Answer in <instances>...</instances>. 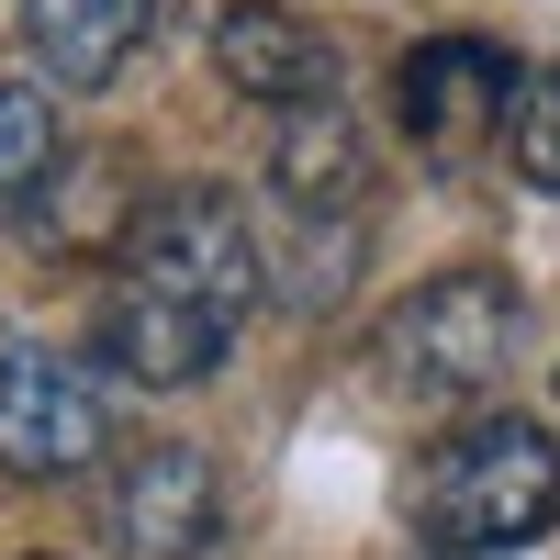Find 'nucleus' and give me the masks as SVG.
<instances>
[{"label":"nucleus","mask_w":560,"mask_h":560,"mask_svg":"<svg viewBox=\"0 0 560 560\" xmlns=\"http://www.w3.org/2000/svg\"><path fill=\"white\" fill-rule=\"evenodd\" d=\"M560 527V438L538 415H471L415 471V538L438 560H504Z\"/></svg>","instance_id":"f257e3e1"},{"label":"nucleus","mask_w":560,"mask_h":560,"mask_svg":"<svg viewBox=\"0 0 560 560\" xmlns=\"http://www.w3.org/2000/svg\"><path fill=\"white\" fill-rule=\"evenodd\" d=\"M504 359H516V280H504V269H438V280H415V292L382 314V337H370L382 393L415 404V415L482 404L504 382Z\"/></svg>","instance_id":"f03ea898"},{"label":"nucleus","mask_w":560,"mask_h":560,"mask_svg":"<svg viewBox=\"0 0 560 560\" xmlns=\"http://www.w3.org/2000/svg\"><path fill=\"white\" fill-rule=\"evenodd\" d=\"M124 292H158L179 314H202V325H236L258 314L269 292V247H258V224L236 191H213V179H179V191H147L124 213Z\"/></svg>","instance_id":"7ed1b4c3"},{"label":"nucleus","mask_w":560,"mask_h":560,"mask_svg":"<svg viewBox=\"0 0 560 560\" xmlns=\"http://www.w3.org/2000/svg\"><path fill=\"white\" fill-rule=\"evenodd\" d=\"M102 448H113L102 370L45 348V337H0V471L12 482H68Z\"/></svg>","instance_id":"20e7f679"},{"label":"nucleus","mask_w":560,"mask_h":560,"mask_svg":"<svg viewBox=\"0 0 560 560\" xmlns=\"http://www.w3.org/2000/svg\"><path fill=\"white\" fill-rule=\"evenodd\" d=\"M102 527L135 560H202L224 538V471L191 438H147L113 459V493H102Z\"/></svg>","instance_id":"39448f33"},{"label":"nucleus","mask_w":560,"mask_h":560,"mask_svg":"<svg viewBox=\"0 0 560 560\" xmlns=\"http://www.w3.org/2000/svg\"><path fill=\"white\" fill-rule=\"evenodd\" d=\"M516 57H504L493 34H427L404 57V79H393V102H404V135L427 158H471L482 135H504V113H516Z\"/></svg>","instance_id":"423d86ee"},{"label":"nucleus","mask_w":560,"mask_h":560,"mask_svg":"<svg viewBox=\"0 0 560 560\" xmlns=\"http://www.w3.org/2000/svg\"><path fill=\"white\" fill-rule=\"evenodd\" d=\"M213 68H224V90H247V102H269V113L337 102V45H325L303 12H280V0L213 12Z\"/></svg>","instance_id":"0eeeda50"},{"label":"nucleus","mask_w":560,"mask_h":560,"mask_svg":"<svg viewBox=\"0 0 560 560\" xmlns=\"http://www.w3.org/2000/svg\"><path fill=\"white\" fill-rule=\"evenodd\" d=\"M370 202V135L314 102V113H280L269 135V213H303V224H359Z\"/></svg>","instance_id":"6e6552de"},{"label":"nucleus","mask_w":560,"mask_h":560,"mask_svg":"<svg viewBox=\"0 0 560 560\" xmlns=\"http://www.w3.org/2000/svg\"><path fill=\"white\" fill-rule=\"evenodd\" d=\"M224 325H202V314H179V303H158V292H124L113 280V303H102V370L113 382H135V393H191V382H213L224 370Z\"/></svg>","instance_id":"1a4fd4ad"},{"label":"nucleus","mask_w":560,"mask_h":560,"mask_svg":"<svg viewBox=\"0 0 560 560\" xmlns=\"http://www.w3.org/2000/svg\"><path fill=\"white\" fill-rule=\"evenodd\" d=\"M158 0H23V45L57 90H113L147 45Z\"/></svg>","instance_id":"9d476101"},{"label":"nucleus","mask_w":560,"mask_h":560,"mask_svg":"<svg viewBox=\"0 0 560 560\" xmlns=\"http://www.w3.org/2000/svg\"><path fill=\"white\" fill-rule=\"evenodd\" d=\"M57 168H68L57 90H34V79H0V224H12V213H34L45 191H57Z\"/></svg>","instance_id":"9b49d317"},{"label":"nucleus","mask_w":560,"mask_h":560,"mask_svg":"<svg viewBox=\"0 0 560 560\" xmlns=\"http://www.w3.org/2000/svg\"><path fill=\"white\" fill-rule=\"evenodd\" d=\"M504 158H516L527 191H560V57H538L516 79V113H504Z\"/></svg>","instance_id":"f8f14e48"},{"label":"nucleus","mask_w":560,"mask_h":560,"mask_svg":"<svg viewBox=\"0 0 560 560\" xmlns=\"http://www.w3.org/2000/svg\"><path fill=\"white\" fill-rule=\"evenodd\" d=\"M34 560H45V549H34Z\"/></svg>","instance_id":"ddd939ff"}]
</instances>
